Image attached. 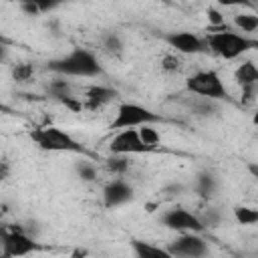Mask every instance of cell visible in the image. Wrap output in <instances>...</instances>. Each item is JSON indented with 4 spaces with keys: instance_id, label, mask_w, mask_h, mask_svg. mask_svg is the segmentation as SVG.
Returning <instances> with one entry per match:
<instances>
[{
    "instance_id": "obj_1",
    "label": "cell",
    "mask_w": 258,
    "mask_h": 258,
    "mask_svg": "<svg viewBox=\"0 0 258 258\" xmlns=\"http://www.w3.org/2000/svg\"><path fill=\"white\" fill-rule=\"evenodd\" d=\"M46 69L60 77H81V79H95L103 75V67L99 58L87 48H73L69 54L54 58L46 64Z\"/></svg>"
},
{
    "instance_id": "obj_2",
    "label": "cell",
    "mask_w": 258,
    "mask_h": 258,
    "mask_svg": "<svg viewBox=\"0 0 258 258\" xmlns=\"http://www.w3.org/2000/svg\"><path fill=\"white\" fill-rule=\"evenodd\" d=\"M30 139L42 149V151H64V153H81L87 155L89 151L83 147L81 141H77L69 131L56 127V125H40L30 131Z\"/></svg>"
},
{
    "instance_id": "obj_3",
    "label": "cell",
    "mask_w": 258,
    "mask_h": 258,
    "mask_svg": "<svg viewBox=\"0 0 258 258\" xmlns=\"http://www.w3.org/2000/svg\"><path fill=\"white\" fill-rule=\"evenodd\" d=\"M206 40H208V48L224 60H234L240 54L248 52L250 48H258V40L238 34L234 30H224V28L210 32Z\"/></svg>"
},
{
    "instance_id": "obj_4",
    "label": "cell",
    "mask_w": 258,
    "mask_h": 258,
    "mask_svg": "<svg viewBox=\"0 0 258 258\" xmlns=\"http://www.w3.org/2000/svg\"><path fill=\"white\" fill-rule=\"evenodd\" d=\"M163 123L165 119L157 113H153L151 109L139 105V103H119L117 111H115V119L111 121L109 129L111 131H121V129H129V127H141V125H149V123Z\"/></svg>"
},
{
    "instance_id": "obj_5",
    "label": "cell",
    "mask_w": 258,
    "mask_h": 258,
    "mask_svg": "<svg viewBox=\"0 0 258 258\" xmlns=\"http://www.w3.org/2000/svg\"><path fill=\"white\" fill-rule=\"evenodd\" d=\"M185 89L191 95H200V97H206L212 101H228L230 99L222 77L212 69L210 71H196L194 75H189L185 81Z\"/></svg>"
},
{
    "instance_id": "obj_6",
    "label": "cell",
    "mask_w": 258,
    "mask_h": 258,
    "mask_svg": "<svg viewBox=\"0 0 258 258\" xmlns=\"http://www.w3.org/2000/svg\"><path fill=\"white\" fill-rule=\"evenodd\" d=\"M2 238V256L4 258H18V256H28L36 250H40V246L24 232L18 228H2L0 232Z\"/></svg>"
},
{
    "instance_id": "obj_7",
    "label": "cell",
    "mask_w": 258,
    "mask_h": 258,
    "mask_svg": "<svg viewBox=\"0 0 258 258\" xmlns=\"http://www.w3.org/2000/svg\"><path fill=\"white\" fill-rule=\"evenodd\" d=\"M109 151L121 155H141V153H151L155 149L141 139L137 127H129L115 133V137L109 141Z\"/></svg>"
},
{
    "instance_id": "obj_8",
    "label": "cell",
    "mask_w": 258,
    "mask_h": 258,
    "mask_svg": "<svg viewBox=\"0 0 258 258\" xmlns=\"http://www.w3.org/2000/svg\"><path fill=\"white\" fill-rule=\"evenodd\" d=\"M165 248L171 256L183 258H200L208 254V242L200 236V232H179V236L171 240Z\"/></svg>"
},
{
    "instance_id": "obj_9",
    "label": "cell",
    "mask_w": 258,
    "mask_h": 258,
    "mask_svg": "<svg viewBox=\"0 0 258 258\" xmlns=\"http://www.w3.org/2000/svg\"><path fill=\"white\" fill-rule=\"evenodd\" d=\"M161 222L165 228L169 230H175V232H204L206 230V224L202 222L200 216H196L194 212L185 210V208H169L163 216H161Z\"/></svg>"
},
{
    "instance_id": "obj_10",
    "label": "cell",
    "mask_w": 258,
    "mask_h": 258,
    "mask_svg": "<svg viewBox=\"0 0 258 258\" xmlns=\"http://www.w3.org/2000/svg\"><path fill=\"white\" fill-rule=\"evenodd\" d=\"M165 42L181 54H200L208 48V40H204L196 32H187V30H177V32L165 34Z\"/></svg>"
},
{
    "instance_id": "obj_11",
    "label": "cell",
    "mask_w": 258,
    "mask_h": 258,
    "mask_svg": "<svg viewBox=\"0 0 258 258\" xmlns=\"http://www.w3.org/2000/svg\"><path fill=\"white\" fill-rule=\"evenodd\" d=\"M133 200V187L125 179H113L103 189V206L105 208H119Z\"/></svg>"
},
{
    "instance_id": "obj_12",
    "label": "cell",
    "mask_w": 258,
    "mask_h": 258,
    "mask_svg": "<svg viewBox=\"0 0 258 258\" xmlns=\"http://www.w3.org/2000/svg\"><path fill=\"white\" fill-rule=\"evenodd\" d=\"M234 81L242 89L246 99H252L258 87V64L254 60H242L234 71Z\"/></svg>"
},
{
    "instance_id": "obj_13",
    "label": "cell",
    "mask_w": 258,
    "mask_h": 258,
    "mask_svg": "<svg viewBox=\"0 0 258 258\" xmlns=\"http://www.w3.org/2000/svg\"><path fill=\"white\" fill-rule=\"evenodd\" d=\"M117 99V91L105 85H93L85 91V105L89 109H101Z\"/></svg>"
},
{
    "instance_id": "obj_14",
    "label": "cell",
    "mask_w": 258,
    "mask_h": 258,
    "mask_svg": "<svg viewBox=\"0 0 258 258\" xmlns=\"http://www.w3.org/2000/svg\"><path fill=\"white\" fill-rule=\"evenodd\" d=\"M131 248H133V252H135L139 258H169V256H171L167 248L153 246V244L141 242V240H133V242H131Z\"/></svg>"
},
{
    "instance_id": "obj_15",
    "label": "cell",
    "mask_w": 258,
    "mask_h": 258,
    "mask_svg": "<svg viewBox=\"0 0 258 258\" xmlns=\"http://www.w3.org/2000/svg\"><path fill=\"white\" fill-rule=\"evenodd\" d=\"M18 2L28 14H42V12H50L58 8L67 0H18Z\"/></svg>"
},
{
    "instance_id": "obj_16",
    "label": "cell",
    "mask_w": 258,
    "mask_h": 258,
    "mask_svg": "<svg viewBox=\"0 0 258 258\" xmlns=\"http://www.w3.org/2000/svg\"><path fill=\"white\" fill-rule=\"evenodd\" d=\"M216 189H218V181H216V177L210 171H202L196 177V191L202 198H212L216 194Z\"/></svg>"
},
{
    "instance_id": "obj_17",
    "label": "cell",
    "mask_w": 258,
    "mask_h": 258,
    "mask_svg": "<svg viewBox=\"0 0 258 258\" xmlns=\"http://www.w3.org/2000/svg\"><path fill=\"white\" fill-rule=\"evenodd\" d=\"M232 22L242 32H256L258 30V14L256 12H238V14H234Z\"/></svg>"
},
{
    "instance_id": "obj_18",
    "label": "cell",
    "mask_w": 258,
    "mask_h": 258,
    "mask_svg": "<svg viewBox=\"0 0 258 258\" xmlns=\"http://www.w3.org/2000/svg\"><path fill=\"white\" fill-rule=\"evenodd\" d=\"M234 220L240 226H254V224H258V208L236 206L234 208Z\"/></svg>"
},
{
    "instance_id": "obj_19",
    "label": "cell",
    "mask_w": 258,
    "mask_h": 258,
    "mask_svg": "<svg viewBox=\"0 0 258 258\" xmlns=\"http://www.w3.org/2000/svg\"><path fill=\"white\" fill-rule=\"evenodd\" d=\"M107 169H109L113 175H125L127 169H129V159H127V155L111 153V157L107 159Z\"/></svg>"
},
{
    "instance_id": "obj_20",
    "label": "cell",
    "mask_w": 258,
    "mask_h": 258,
    "mask_svg": "<svg viewBox=\"0 0 258 258\" xmlns=\"http://www.w3.org/2000/svg\"><path fill=\"white\" fill-rule=\"evenodd\" d=\"M48 91H50V95H52L54 99H58L60 103H62L64 99L73 97V95H71V83L64 81V79H56V81H52V83L48 85Z\"/></svg>"
},
{
    "instance_id": "obj_21",
    "label": "cell",
    "mask_w": 258,
    "mask_h": 258,
    "mask_svg": "<svg viewBox=\"0 0 258 258\" xmlns=\"http://www.w3.org/2000/svg\"><path fill=\"white\" fill-rule=\"evenodd\" d=\"M103 48H105V52H109V54H121L123 42H121L119 34H115V32L105 34V36H103Z\"/></svg>"
},
{
    "instance_id": "obj_22",
    "label": "cell",
    "mask_w": 258,
    "mask_h": 258,
    "mask_svg": "<svg viewBox=\"0 0 258 258\" xmlns=\"http://www.w3.org/2000/svg\"><path fill=\"white\" fill-rule=\"evenodd\" d=\"M32 75H34V67H32L30 62H18V64L12 67V77H14V81L26 83V81L32 79Z\"/></svg>"
},
{
    "instance_id": "obj_23",
    "label": "cell",
    "mask_w": 258,
    "mask_h": 258,
    "mask_svg": "<svg viewBox=\"0 0 258 258\" xmlns=\"http://www.w3.org/2000/svg\"><path fill=\"white\" fill-rule=\"evenodd\" d=\"M137 129H139L141 139H143L147 145H151L153 149H157V145H159V133L153 129V123H149V125H141V127H137Z\"/></svg>"
},
{
    "instance_id": "obj_24",
    "label": "cell",
    "mask_w": 258,
    "mask_h": 258,
    "mask_svg": "<svg viewBox=\"0 0 258 258\" xmlns=\"http://www.w3.org/2000/svg\"><path fill=\"white\" fill-rule=\"evenodd\" d=\"M181 69V60L177 58V54H163L161 56V71L165 73H177Z\"/></svg>"
},
{
    "instance_id": "obj_25",
    "label": "cell",
    "mask_w": 258,
    "mask_h": 258,
    "mask_svg": "<svg viewBox=\"0 0 258 258\" xmlns=\"http://www.w3.org/2000/svg\"><path fill=\"white\" fill-rule=\"evenodd\" d=\"M77 173H79V177H81L83 181H93V179L97 177V169H95V165L89 163V161H81V163L77 165Z\"/></svg>"
},
{
    "instance_id": "obj_26",
    "label": "cell",
    "mask_w": 258,
    "mask_h": 258,
    "mask_svg": "<svg viewBox=\"0 0 258 258\" xmlns=\"http://www.w3.org/2000/svg\"><path fill=\"white\" fill-rule=\"evenodd\" d=\"M220 6H226V8H232V6H246V8H252V0H216Z\"/></svg>"
},
{
    "instance_id": "obj_27",
    "label": "cell",
    "mask_w": 258,
    "mask_h": 258,
    "mask_svg": "<svg viewBox=\"0 0 258 258\" xmlns=\"http://www.w3.org/2000/svg\"><path fill=\"white\" fill-rule=\"evenodd\" d=\"M208 18H210V22L216 24V26H222V22H224L222 14H220L216 8H208Z\"/></svg>"
},
{
    "instance_id": "obj_28",
    "label": "cell",
    "mask_w": 258,
    "mask_h": 258,
    "mask_svg": "<svg viewBox=\"0 0 258 258\" xmlns=\"http://www.w3.org/2000/svg\"><path fill=\"white\" fill-rule=\"evenodd\" d=\"M246 169H248V173H250L254 179H258V161H248V163H246Z\"/></svg>"
},
{
    "instance_id": "obj_29",
    "label": "cell",
    "mask_w": 258,
    "mask_h": 258,
    "mask_svg": "<svg viewBox=\"0 0 258 258\" xmlns=\"http://www.w3.org/2000/svg\"><path fill=\"white\" fill-rule=\"evenodd\" d=\"M252 123H254V125H258V109H256V111H254V115H252Z\"/></svg>"
}]
</instances>
